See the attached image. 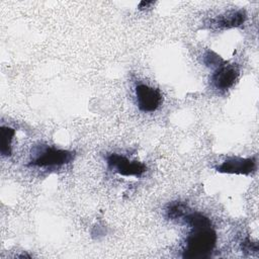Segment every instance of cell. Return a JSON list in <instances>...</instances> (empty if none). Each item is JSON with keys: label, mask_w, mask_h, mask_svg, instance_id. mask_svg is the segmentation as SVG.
I'll return each instance as SVG.
<instances>
[{"label": "cell", "mask_w": 259, "mask_h": 259, "mask_svg": "<svg viewBox=\"0 0 259 259\" xmlns=\"http://www.w3.org/2000/svg\"><path fill=\"white\" fill-rule=\"evenodd\" d=\"M217 243V234L210 227L192 228L183 249L182 257L186 259H206L210 257Z\"/></svg>", "instance_id": "6da1fadb"}, {"label": "cell", "mask_w": 259, "mask_h": 259, "mask_svg": "<svg viewBox=\"0 0 259 259\" xmlns=\"http://www.w3.org/2000/svg\"><path fill=\"white\" fill-rule=\"evenodd\" d=\"M75 153L72 151L57 149L54 147H46L30 160L28 166L40 168L59 167L72 162Z\"/></svg>", "instance_id": "7a4b0ae2"}, {"label": "cell", "mask_w": 259, "mask_h": 259, "mask_svg": "<svg viewBox=\"0 0 259 259\" xmlns=\"http://www.w3.org/2000/svg\"><path fill=\"white\" fill-rule=\"evenodd\" d=\"M106 162L111 170L122 176L140 177L147 171L145 164L139 161H130L124 156L118 154L108 155L106 157Z\"/></svg>", "instance_id": "3957f363"}, {"label": "cell", "mask_w": 259, "mask_h": 259, "mask_svg": "<svg viewBox=\"0 0 259 259\" xmlns=\"http://www.w3.org/2000/svg\"><path fill=\"white\" fill-rule=\"evenodd\" d=\"M136 98L138 107L144 112H153L157 110L162 102L161 92L146 84L137 85Z\"/></svg>", "instance_id": "277c9868"}, {"label": "cell", "mask_w": 259, "mask_h": 259, "mask_svg": "<svg viewBox=\"0 0 259 259\" xmlns=\"http://www.w3.org/2000/svg\"><path fill=\"white\" fill-rule=\"evenodd\" d=\"M256 170L255 158H239L234 157L224 161L217 167V171L228 174L249 175Z\"/></svg>", "instance_id": "5b68a950"}, {"label": "cell", "mask_w": 259, "mask_h": 259, "mask_svg": "<svg viewBox=\"0 0 259 259\" xmlns=\"http://www.w3.org/2000/svg\"><path fill=\"white\" fill-rule=\"evenodd\" d=\"M239 77V69L235 65H222L217 68L211 77L213 86L219 90H227L232 87Z\"/></svg>", "instance_id": "8992f818"}, {"label": "cell", "mask_w": 259, "mask_h": 259, "mask_svg": "<svg viewBox=\"0 0 259 259\" xmlns=\"http://www.w3.org/2000/svg\"><path fill=\"white\" fill-rule=\"evenodd\" d=\"M247 15L244 10H230L212 20V25L218 28H233L242 25Z\"/></svg>", "instance_id": "52a82bcc"}, {"label": "cell", "mask_w": 259, "mask_h": 259, "mask_svg": "<svg viewBox=\"0 0 259 259\" xmlns=\"http://www.w3.org/2000/svg\"><path fill=\"white\" fill-rule=\"evenodd\" d=\"M15 135V130L10 126H1L0 130V152L2 156L8 157L12 152V140Z\"/></svg>", "instance_id": "ba28073f"}, {"label": "cell", "mask_w": 259, "mask_h": 259, "mask_svg": "<svg viewBox=\"0 0 259 259\" xmlns=\"http://www.w3.org/2000/svg\"><path fill=\"white\" fill-rule=\"evenodd\" d=\"M183 220L186 222L188 226L192 228H204V227H210L211 222L210 220L204 215L201 212L198 211H189L185 214Z\"/></svg>", "instance_id": "9c48e42d"}, {"label": "cell", "mask_w": 259, "mask_h": 259, "mask_svg": "<svg viewBox=\"0 0 259 259\" xmlns=\"http://www.w3.org/2000/svg\"><path fill=\"white\" fill-rule=\"evenodd\" d=\"M187 212H189L187 204L181 201L170 202L166 208V217L171 221L183 219Z\"/></svg>", "instance_id": "30bf717a"}, {"label": "cell", "mask_w": 259, "mask_h": 259, "mask_svg": "<svg viewBox=\"0 0 259 259\" xmlns=\"http://www.w3.org/2000/svg\"><path fill=\"white\" fill-rule=\"evenodd\" d=\"M204 64L208 67H215L219 68L220 66H222L224 64V60L214 52L211 51H207L204 54V58H203Z\"/></svg>", "instance_id": "8fae6325"}, {"label": "cell", "mask_w": 259, "mask_h": 259, "mask_svg": "<svg viewBox=\"0 0 259 259\" xmlns=\"http://www.w3.org/2000/svg\"><path fill=\"white\" fill-rule=\"evenodd\" d=\"M242 249L245 252H249V253H256L258 251V243L256 242H252L249 239H246L243 243H242Z\"/></svg>", "instance_id": "7c38bea8"}]
</instances>
